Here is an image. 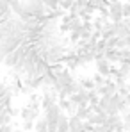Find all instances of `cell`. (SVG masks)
Segmentation results:
<instances>
[{
  "instance_id": "7402d4cb",
  "label": "cell",
  "mask_w": 130,
  "mask_h": 132,
  "mask_svg": "<svg viewBox=\"0 0 130 132\" xmlns=\"http://www.w3.org/2000/svg\"><path fill=\"white\" fill-rule=\"evenodd\" d=\"M123 18L130 20V4L128 2H123Z\"/></svg>"
},
{
  "instance_id": "ba28073f",
  "label": "cell",
  "mask_w": 130,
  "mask_h": 132,
  "mask_svg": "<svg viewBox=\"0 0 130 132\" xmlns=\"http://www.w3.org/2000/svg\"><path fill=\"white\" fill-rule=\"evenodd\" d=\"M82 123L84 120H80L77 114L70 116V132H82Z\"/></svg>"
},
{
  "instance_id": "2e32d148",
  "label": "cell",
  "mask_w": 130,
  "mask_h": 132,
  "mask_svg": "<svg viewBox=\"0 0 130 132\" xmlns=\"http://www.w3.org/2000/svg\"><path fill=\"white\" fill-rule=\"evenodd\" d=\"M68 39H70V43H77L79 39H82L80 38V29H77V30H70V36H68Z\"/></svg>"
},
{
  "instance_id": "9a60e30c",
  "label": "cell",
  "mask_w": 130,
  "mask_h": 132,
  "mask_svg": "<svg viewBox=\"0 0 130 132\" xmlns=\"http://www.w3.org/2000/svg\"><path fill=\"white\" fill-rule=\"evenodd\" d=\"M116 48H130V36H125V38H118Z\"/></svg>"
},
{
  "instance_id": "7a4b0ae2",
  "label": "cell",
  "mask_w": 130,
  "mask_h": 132,
  "mask_svg": "<svg viewBox=\"0 0 130 132\" xmlns=\"http://www.w3.org/2000/svg\"><path fill=\"white\" fill-rule=\"evenodd\" d=\"M94 64H96V71L103 77H109L110 75V68H112V63L109 61L105 55H100V57H94Z\"/></svg>"
},
{
  "instance_id": "f546056e",
  "label": "cell",
  "mask_w": 130,
  "mask_h": 132,
  "mask_svg": "<svg viewBox=\"0 0 130 132\" xmlns=\"http://www.w3.org/2000/svg\"><path fill=\"white\" fill-rule=\"evenodd\" d=\"M109 2H110V4H112V2H118V0H109Z\"/></svg>"
},
{
  "instance_id": "f1b7e54d",
  "label": "cell",
  "mask_w": 130,
  "mask_h": 132,
  "mask_svg": "<svg viewBox=\"0 0 130 132\" xmlns=\"http://www.w3.org/2000/svg\"><path fill=\"white\" fill-rule=\"evenodd\" d=\"M13 132H27V130H23V129H20V130H14V129H13Z\"/></svg>"
},
{
  "instance_id": "cb8c5ba5",
  "label": "cell",
  "mask_w": 130,
  "mask_h": 132,
  "mask_svg": "<svg viewBox=\"0 0 130 132\" xmlns=\"http://www.w3.org/2000/svg\"><path fill=\"white\" fill-rule=\"evenodd\" d=\"M59 105H61L63 111H68L70 109V98H61V100H59Z\"/></svg>"
},
{
  "instance_id": "83f0119b",
  "label": "cell",
  "mask_w": 130,
  "mask_h": 132,
  "mask_svg": "<svg viewBox=\"0 0 130 132\" xmlns=\"http://www.w3.org/2000/svg\"><path fill=\"white\" fill-rule=\"evenodd\" d=\"M123 132H130V123L123 121Z\"/></svg>"
},
{
  "instance_id": "9c48e42d",
  "label": "cell",
  "mask_w": 130,
  "mask_h": 132,
  "mask_svg": "<svg viewBox=\"0 0 130 132\" xmlns=\"http://www.w3.org/2000/svg\"><path fill=\"white\" fill-rule=\"evenodd\" d=\"M57 132H70V116L68 114H61L59 121H57Z\"/></svg>"
},
{
  "instance_id": "5b68a950",
  "label": "cell",
  "mask_w": 130,
  "mask_h": 132,
  "mask_svg": "<svg viewBox=\"0 0 130 132\" xmlns=\"http://www.w3.org/2000/svg\"><path fill=\"white\" fill-rule=\"evenodd\" d=\"M39 114H41V111H36V109H32V107H29V105H23L22 109H20L22 120H32V121H36L39 118Z\"/></svg>"
},
{
  "instance_id": "8fae6325",
  "label": "cell",
  "mask_w": 130,
  "mask_h": 132,
  "mask_svg": "<svg viewBox=\"0 0 130 132\" xmlns=\"http://www.w3.org/2000/svg\"><path fill=\"white\" fill-rule=\"evenodd\" d=\"M118 77H123L128 80L130 77V61L128 63H119V68H118Z\"/></svg>"
},
{
  "instance_id": "5bb4252c",
  "label": "cell",
  "mask_w": 130,
  "mask_h": 132,
  "mask_svg": "<svg viewBox=\"0 0 130 132\" xmlns=\"http://www.w3.org/2000/svg\"><path fill=\"white\" fill-rule=\"evenodd\" d=\"M79 80H80V84L84 86V89H87V91H89V89H94V88H96V84H94V80H93V79H87V77H80Z\"/></svg>"
},
{
  "instance_id": "277c9868",
  "label": "cell",
  "mask_w": 130,
  "mask_h": 132,
  "mask_svg": "<svg viewBox=\"0 0 130 132\" xmlns=\"http://www.w3.org/2000/svg\"><path fill=\"white\" fill-rule=\"evenodd\" d=\"M112 32L116 38H125V36H130V27H128V20H119V22H112Z\"/></svg>"
},
{
  "instance_id": "4fadbf2b",
  "label": "cell",
  "mask_w": 130,
  "mask_h": 132,
  "mask_svg": "<svg viewBox=\"0 0 130 132\" xmlns=\"http://www.w3.org/2000/svg\"><path fill=\"white\" fill-rule=\"evenodd\" d=\"M87 98H89V105H96V104L100 102V95H98L96 88L87 91Z\"/></svg>"
},
{
  "instance_id": "44dd1931",
  "label": "cell",
  "mask_w": 130,
  "mask_h": 132,
  "mask_svg": "<svg viewBox=\"0 0 130 132\" xmlns=\"http://www.w3.org/2000/svg\"><path fill=\"white\" fill-rule=\"evenodd\" d=\"M73 2H75V0H61V2H59V7L64 9V11H70V7L73 5Z\"/></svg>"
},
{
  "instance_id": "ffe728a7",
  "label": "cell",
  "mask_w": 130,
  "mask_h": 132,
  "mask_svg": "<svg viewBox=\"0 0 130 132\" xmlns=\"http://www.w3.org/2000/svg\"><path fill=\"white\" fill-rule=\"evenodd\" d=\"M22 129L23 130H34V121L32 120H23V123H22Z\"/></svg>"
},
{
  "instance_id": "4dcf8cb0",
  "label": "cell",
  "mask_w": 130,
  "mask_h": 132,
  "mask_svg": "<svg viewBox=\"0 0 130 132\" xmlns=\"http://www.w3.org/2000/svg\"><path fill=\"white\" fill-rule=\"evenodd\" d=\"M128 27H130V20H128Z\"/></svg>"
},
{
  "instance_id": "7c38bea8",
  "label": "cell",
  "mask_w": 130,
  "mask_h": 132,
  "mask_svg": "<svg viewBox=\"0 0 130 132\" xmlns=\"http://www.w3.org/2000/svg\"><path fill=\"white\" fill-rule=\"evenodd\" d=\"M34 130L36 132H48V127H46V120L43 118H38L36 121H34Z\"/></svg>"
},
{
  "instance_id": "3957f363",
  "label": "cell",
  "mask_w": 130,
  "mask_h": 132,
  "mask_svg": "<svg viewBox=\"0 0 130 132\" xmlns=\"http://www.w3.org/2000/svg\"><path fill=\"white\" fill-rule=\"evenodd\" d=\"M109 20L110 22H119L123 20V2L118 0V2H112L109 5Z\"/></svg>"
},
{
  "instance_id": "d6986e66",
  "label": "cell",
  "mask_w": 130,
  "mask_h": 132,
  "mask_svg": "<svg viewBox=\"0 0 130 132\" xmlns=\"http://www.w3.org/2000/svg\"><path fill=\"white\" fill-rule=\"evenodd\" d=\"M59 2L61 0H43V4L50 9V11H55V9H59Z\"/></svg>"
},
{
  "instance_id": "6da1fadb",
  "label": "cell",
  "mask_w": 130,
  "mask_h": 132,
  "mask_svg": "<svg viewBox=\"0 0 130 132\" xmlns=\"http://www.w3.org/2000/svg\"><path fill=\"white\" fill-rule=\"evenodd\" d=\"M59 102V95L57 91H54L52 88H43V95H41V109H48L54 104Z\"/></svg>"
},
{
  "instance_id": "e0dca14e",
  "label": "cell",
  "mask_w": 130,
  "mask_h": 132,
  "mask_svg": "<svg viewBox=\"0 0 130 132\" xmlns=\"http://www.w3.org/2000/svg\"><path fill=\"white\" fill-rule=\"evenodd\" d=\"M91 79L94 80V84H96V86H103V84L107 82V77H103V75H100V73H94Z\"/></svg>"
},
{
  "instance_id": "30bf717a",
  "label": "cell",
  "mask_w": 130,
  "mask_h": 132,
  "mask_svg": "<svg viewBox=\"0 0 130 132\" xmlns=\"http://www.w3.org/2000/svg\"><path fill=\"white\" fill-rule=\"evenodd\" d=\"M80 120H87L91 114H93V107L91 105H79V109H77V112H75Z\"/></svg>"
},
{
  "instance_id": "4316f807",
  "label": "cell",
  "mask_w": 130,
  "mask_h": 132,
  "mask_svg": "<svg viewBox=\"0 0 130 132\" xmlns=\"http://www.w3.org/2000/svg\"><path fill=\"white\" fill-rule=\"evenodd\" d=\"M121 118H123V121H127V123H130V111H128V112H125V114H123Z\"/></svg>"
},
{
  "instance_id": "d4e9b609",
  "label": "cell",
  "mask_w": 130,
  "mask_h": 132,
  "mask_svg": "<svg viewBox=\"0 0 130 132\" xmlns=\"http://www.w3.org/2000/svg\"><path fill=\"white\" fill-rule=\"evenodd\" d=\"M66 32H70V23H63L59 25V34H66Z\"/></svg>"
},
{
  "instance_id": "52a82bcc",
  "label": "cell",
  "mask_w": 130,
  "mask_h": 132,
  "mask_svg": "<svg viewBox=\"0 0 130 132\" xmlns=\"http://www.w3.org/2000/svg\"><path fill=\"white\" fill-rule=\"evenodd\" d=\"M107 112L105 111H100V112H93L89 118H87V121L89 123H93V125H103L105 123V120H107Z\"/></svg>"
},
{
  "instance_id": "1f68e13d",
  "label": "cell",
  "mask_w": 130,
  "mask_h": 132,
  "mask_svg": "<svg viewBox=\"0 0 130 132\" xmlns=\"http://www.w3.org/2000/svg\"><path fill=\"white\" fill-rule=\"evenodd\" d=\"M127 2H128V4H130V0H127Z\"/></svg>"
},
{
  "instance_id": "603a6c76",
  "label": "cell",
  "mask_w": 130,
  "mask_h": 132,
  "mask_svg": "<svg viewBox=\"0 0 130 132\" xmlns=\"http://www.w3.org/2000/svg\"><path fill=\"white\" fill-rule=\"evenodd\" d=\"M93 132H112L107 125H94L93 127Z\"/></svg>"
},
{
  "instance_id": "8992f818",
  "label": "cell",
  "mask_w": 130,
  "mask_h": 132,
  "mask_svg": "<svg viewBox=\"0 0 130 132\" xmlns=\"http://www.w3.org/2000/svg\"><path fill=\"white\" fill-rule=\"evenodd\" d=\"M103 55L107 57L109 61L112 63V64H119V61H121V55H119V48H109L105 46V50H103Z\"/></svg>"
},
{
  "instance_id": "484cf974",
  "label": "cell",
  "mask_w": 130,
  "mask_h": 132,
  "mask_svg": "<svg viewBox=\"0 0 130 132\" xmlns=\"http://www.w3.org/2000/svg\"><path fill=\"white\" fill-rule=\"evenodd\" d=\"M0 132H13V125H11V123L0 125Z\"/></svg>"
},
{
  "instance_id": "ac0fdd59",
  "label": "cell",
  "mask_w": 130,
  "mask_h": 132,
  "mask_svg": "<svg viewBox=\"0 0 130 132\" xmlns=\"http://www.w3.org/2000/svg\"><path fill=\"white\" fill-rule=\"evenodd\" d=\"M82 27V18L80 16H77V18H73L71 22H70V30H77V29H80Z\"/></svg>"
}]
</instances>
